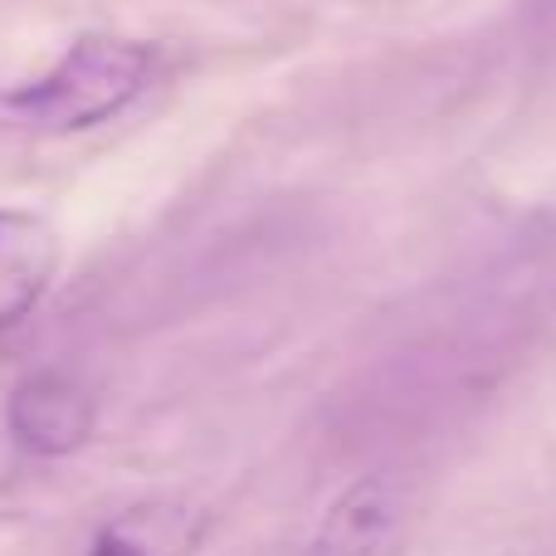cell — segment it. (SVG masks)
Masks as SVG:
<instances>
[{
  "mask_svg": "<svg viewBox=\"0 0 556 556\" xmlns=\"http://www.w3.org/2000/svg\"><path fill=\"white\" fill-rule=\"evenodd\" d=\"M152 74V45L123 35H84L35 84L0 93V108L39 132H84L123 113Z\"/></svg>",
  "mask_w": 556,
  "mask_h": 556,
  "instance_id": "obj_1",
  "label": "cell"
},
{
  "mask_svg": "<svg viewBox=\"0 0 556 556\" xmlns=\"http://www.w3.org/2000/svg\"><path fill=\"white\" fill-rule=\"evenodd\" d=\"M93 420V395L64 371H39L10 395V434L29 454H49V459L74 454L78 444H88Z\"/></svg>",
  "mask_w": 556,
  "mask_h": 556,
  "instance_id": "obj_2",
  "label": "cell"
},
{
  "mask_svg": "<svg viewBox=\"0 0 556 556\" xmlns=\"http://www.w3.org/2000/svg\"><path fill=\"white\" fill-rule=\"evenodd\" d=\"M405 522V498L391 479L371 473V479L346 483L313 528L303 556H386Z\"/></svg>",
  "mask_w": 556,
  "mask_h": 556,
  "instance_id": "obj_3",
  "label": "cell"
},
{
  "mask_svg": "<svg viewBox=\"0 0 556 556\" xmlns=\"http://www.w3.org/2000/svg\"><path fill=\"white\" fill-rule=\"evenodd\" d=\"M59 274V235L35 211H0V332L35 313Z\"/></svg>",
  "mask_w": 556,
  "mask_h": 556,
  "instance_id": "obj_4",
  "label": "cell"
},
{
  "mask_svg": "<svg viewBox=\"0 0 556 556\" xmlns=\"http://www.w3.org/2000/svg\"><path fill=\"white\" fill-rule=\"evenodd\" d=\"M211 532L205 508L186 498H152L103 522L88 556H195Z\"/></svg>",
  "mask_w": 556,
  "mask_h": 556,
  "instance_id": "obj_5",
  "label": "cell"
}]
</instances>
